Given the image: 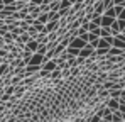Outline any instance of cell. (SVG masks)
<instances>
[{
    "instance_id": "1",
    "label": "cell",
    "mask_w": 125,
    "mask_h": 122,
    "mask_svg": "<svg viewBox=\"0 0 125 122\" xmlns=\"http://www.w3.org/2000/svg\"><path fill=\"white\" fill-rule=\"evenodd\" d=\"M93 53H95V49L91 48V44H88L86 48L81 49V53H80V58H83V60H90L91 56H93Z\"/></svg>"
},
{
    "instance_id": "2",
    "label": "cell",
    "mask_w": 125,
    "mask_h": 122,
    "mask_svg": "<svg viewBox=\"0 0 125 122\" xmlns=\"http://www.w3.org/2000/svg\"><path fill=\"white\" fill-rule=\"evenodd\" d=\"M39 46H41V44H39L37 41L32 39V41H29V42H27L25 51H29V53H32V54H36V53H37V49H39Z\"/></svg>"
},
{
    "instance_id": "3",
    "label": "cell",
    "mask_w": 125,
    "mask_h": 122,
    "mask_svg": "<svg viewBox=\"0 0 125 122\" xmlns=\"http://www.w3.org/2000/svg\"><path fill=\"white\" fill-rule=\"evenodd\" d=\"M42 70L47 71V73L56 71V70H58V63H56V60H51V61H47L46 64H42Z\"/></svg>"
},
{
    "instance_id": "4",
    "label": "cell",
    "mask_w": 125,
    "mask_h": 122,
    "mask_svg": "<svg viewBox=\"0 0 125 122\" xmlns=\"http://www.w3.org/2000/svg\"><path fill=\"white\" fill-rule=\"evenodd\" d=\"M106 107H108L112 112H117V110L120 109V102L115 100V98H108V100H106Z\"/></svg>"
},
{
    "instance_id": "5",
    "label": "cell",
    "mask_w": 125,
    "mask_h": 122,
    "mask_svg": "<svg viewBox=\"0 0 125 122\" xmlns=\"http://www.w3.org/2000/svg\"><path fill=\"white\" fill-rule=\"evenodd\" d=\"M95 10H93V15H103L105 14V7H103V2H96L93 3Z\"/></svg>"
},
{
    "instance_id": "6",
    "label": "cell",
    "mask_w": 125,
    "mask_h": 122,
    "mask_svg": "<svg viewBox=\"0 0 125 122\" xmlns=\"http://www.w3.org/2000/svg\"><path fill=\"white\" fill-rule=\"evenodd\" d=\"M42 66H34V64H29V66H25V75L29 76V75H34V73H41Z\"/></svg>"
},
{
    "instance_id": "7",
    "label": "cell",
    "mask_w": 125,
    "mask_h": 122,
    "mask_svg": "<svg viewBox=\"0 0 125 122\" xmlns=\"http://www.w3.org/2000/svg\"><path fill=\"white\" fill-rule=\"evenodd\" d=\"M110 31H112V36H113V37H118V36L122 34V29H120V25H118V20L113 22V25L110 27Z\"/></svg>"
},
{
    "instance_id": "8",
    "label": "cell",
    "mask_w": 125,
    "mask_h": 122,
    "mask_svg": "<svg viewBox=\"0 0 125 122\" xmlns=\"http://www.w3.org/2000/svg\"><path fill=\"white\" fill-rule=\"evenodd\" d=\"M117 19H112V17H106V15H103L102 17V27H105V29H110L112 25H113V22H115Z\"/></svg>"
},
{
    "instance_id": "9",
    "label": "cell",
    "mask_w": 125,
    "mask_h": 122,
    "mask_svg": "<svg viewBox=\"0 0 125 122\" xmlns=\"http://www.w3.org/2000/svg\"><path fill=\"white\" fill-rule=\"evenodd\" d=\"M66 53H68V56H69V58H80V53H81V51L68 46V48H66Z\"/></svg>"
},
{
    "instance_id": "10",
    "label": "cell",
    "mask_w": 125,
    "mask_h": 122,
    "mask_svg": "<svg viewBox=\"0 0 125 122\" xmlns=\"http://www.w3.org/2000/svg\"><path fill=\"white\" fill-rule=\"evenodd\" d=\"M110 37H113V36H112V31L102 27V29H100V39H110Z\"/></svg>"
},
{
    "instance_id": "11",
    "label": "cell",
    "mask_w": 125,
    "mask_h": 122,
    "mask_svg": "<svg viewBox=\"0 0 125 122\" xmlns=\"http://www.w3.org/2000/svg\"><path fill=\"white\" fill-rule=\"evenodd\" d=\"M73 5H74V2H71V0H62L61 2V10H69V9H73Z\"/></svg>"
},
{
    "instance_id": "12",
    "label": "cell",
    "mask_w": 125,
    "mask_h": 122,
    "mask_svg": "<svg viewBox=\"0 0 125 122\" xmlns=\"http://www.w3.org/2000/svg\"><path fill=\"white\" fill-rule=\"evenodd\" d=\"M122 95H124V90H113V92H110V98H115V100H120Z\"/></svg>"
},
{
    "instance_id": "13",
    "label": "cell",
    "mask_w": 125,
    "mask_h": 122,
    "mask_svg": "<svg viewBox=\"0 0 125 122\" xmlns=\"http://www.w3.org/2000/svg\"><path fill=\"white\" fill-rule=\"evenodd\" d=\"M103 15H106V17H112V19H117V14H115V7H113V9H108V10H105Z\"/></svg>"
},
{
    "instance_id": "14",
    "label": "cell",
    "mask_w": 125,
    "mask_h": 122,
    "mask_svg": "<svg viewBox=\"0 0 125 122\" xmlns=\"http://www.w3.org/2000/svg\"><path fill=\"white\" fill-rule=\"evenodd\" d=\"M61 76H62V71L59 70V68H58L56 71H52V73H51V78H52V80H56V78H61Z\"/></svg>"
},
{
    "instance_id": "15",
    "label": "cell",
    "mask_w": 125,
    "mask_h": 122,
    "mask_svg": "<svg viewBox=\"0 0 125 122\" xmlns=\"http://www.w3.org/2000/svg\"><path fill=\"white\" fill-rule=\"evenodd\" d=\"M105 97H108V98H110V92H108V90H100V92H98V98H105Z\"/></svg>"
},
{
    "instance_id": "16",
    "label": "cell",
    "mask_w": 125,
    "mask_h": 122,
    "mask_svg": "<svg viewBox=\"0 0 125 122\" xmlns=\"http://www.w3.org/2000/svg\"><path fill=\"white\" fill-rule=\"evenodd\" d=\"M86 122H102V117L95 114V115H91V117H90V119H88Z\"/></svg>"
},
{
    "instance_id": "17",
    "label": "cell",
    "mask_w": 125,
    "mask_h": 122,
    "mask_svg": "<svg viewBox=\"0 0 125 122\" xmlns=\"http://www.w3.org/2000/svg\"><path fill=\"white\" fill-rule=\"evenodd\" d=\"M78 73H80V66H76V68L71 70V75H78Z\"/></svg>"
},
{
    "instance_id": "18",
    "label": "cell",
    "mask_w": 125,
    "mask_h": 122,
    "mask_svg": "<svg viewBox=\"0 0 125 122\" xmlns=\"http://www.w3.org/2000/svg\"><path fill=\"white\" fill-rule=\"evenodd\" d=\"M120 105H125V90H124V95H122V97H120Z\"/></svg>"
},
{
    "instance_id": "19",
    "label": "cell",
    "mask_w": 125,
    "mask_h": 122,
    "mask_svg": "<svg viewBox=\"0 0 125 122\" xmlns=\"http://www.w3.org/2000/svg\"><path fill=\"white\" fill-rule=\"evenodd\" d=\"M118 112H120V114H122V115L125 117V105H120V109H118Z\"/></svg>"
},
{
    "instance_id": "20",
    "label": "cell",
    "mask_w": 125,
    "mask_h": 122,
    "mask_svg": "<svg viewBox=\"0 0 125 122\" xmlns=\"http://www.w3.org/2000/svg\"><path fill=\"white\" fill-rule=\"evenodd\" d=\"M122 81H124V83H125V76H122Z\"/></svg>"
},
{
    "instance_id": "21",
    "label": "cell",
    "mask_w": 125,
    "mask_h": 122,
    "mask_svg": "<svg viewBox=\"0 0 125 122\" xmlns=\"http://www.w3.org/2000/svg\"><path fill=\"white\" fill-rule=\"evenodd\" d=\"M124 36H125V32H124Z\"/></svg>"
}]
</instances>
